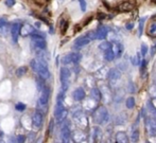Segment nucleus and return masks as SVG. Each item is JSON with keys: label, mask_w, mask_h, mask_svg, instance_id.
<instances>
[{"label": "nucleus", "mask_w": 156, "mask_h": 143, "mask_svg": "<svg viewBox=\"0 0 156 143\" xmlns=\"http://www.w3.org/2000/svg\"><path fill=\"white\" fill-rule=\"evenodd\" d=\"M30 66L39 78H44V80H48L50 78V72L48 69L47 63L44 59H32Z\"/></svg>", "instance_id": "1"}, {"label": "nucleus", "mask_w": 156, "mask_h": 143, "mask_svg": "<svg viewBox=\"0 0 156 143\" xmlns=\"http://www.w3.org/2000/svg\"><path fill=\"white\" fill-rule=\"evenodd\" d=\"M108 111H107L106 107L103 105H99L98 107L94 109L93 111V120L97 124H104L108 121Z\"/></svg>", "instance_id": "2"}, {"label": "nucleus", "mask_w": 156, "mask_h": 143, "mask_svg": "<svg viewBox=\"0 0 156 143\" xmlns=\"http://www.w3.org/2000/svg\"><path fill=\"white\" fill-rule=\"evenodd\" d=\"M146 119V127L148 135L150 137H156V114L147 113Z\"/></svg>", "instance_id": "3"}, {"label": "nucleus", "mask_w": 156, "mask_h": 143, "mask_svg": "<svg viewBox=\"0 0 156 143\" xmlns=\"http://www.w3.org/2000/svg\"><path fill=\"white\" fill-rule=\"evenodd\" d=\"M69 78H70V70L66 67H62L60 70V80L62 83V90L66 91L69 86Z\"/></svg>", "instance_id": "4"}, {"label": "nucleus", "mask_w": 156, "mask_h": 143, "mask_svg": "<svg viewBox=\"0 0 156 143\" xmlns=\"http://www.w3.org/2000/svg\"><path fill=\"white\" fill-rule=\"evenodd\" d=\"M31 40L33 43V46L38 50H45L46 47H47L45 37L39 34H31Z\"/></svg>", "instance_id": "5"}, {"label": "nucleus", "mask_w": 156, "mask_h": 143, "mask_svg": "<svg viewBox=\"0 0 156 143\" xmlns=\"http://www.w3.org/2000/svg\"><path fill=\"white\" fill-rule=\"evenodd\" d=\"M82 58V55L81 53H78V52H71V53L67 54L63 57L62 63L64 65H68V64H79Z\"/></svg>", "instance_id": "6"}, {"label": "nucleus", "mask_w": 156, "mask_h": 143, "mask_svg": "<svg viewBox=\"0 0 156 143\" xmlns=\"http://www.w3.org/2000/svg\"><path fill=\"white\" fill-rule=\"evenodd\" d=\"M73 119L76 121V123L78 124V126L82 129H85L88 126V120H87V117L85 116L84 113L82 111H79V113L73 114Z\"/></svg>", "instance_id": "7"}, {"label": "nucleus", "mask_w": 156, "mask_h": 143, "mask_svg": "<svg viewBox=\"0 0 156 143\" xmlns=\"http://www.w3.org/2000/svg\"><path fill=\"white\" fill-rule=\"evenodd\" d=\"M44 122V114L41 111H35L32 116V124L35 127V129H39Z\"/></svg>", "instance_id": "8"}, {"label": "nucleus", "mask_w": 156, "mask_h": 143, "mask_svg": "<svg viewBox=\"0 0 156 143\" xmlns=\"http://www.w3.org/2000/svg\"><path fill=\"white\" fill-rule=\"evenodd\" d=\"M49 96H50V91L46 87L44 90H41V94L38 98V101H37V105L41 107H46L48 104V101H49Z\"/></svg>", "instance_id": "9"}, {"label": "nucleus", "mask_w": 156, "mask_h": 143, "mask_svg": "<svg viewBox=\"0 0 156 143\" xmlns=\"http://www.w3.org/2000/svg\"><path fill=\"white\" fill-rule=\"evenodd\" d=\"M21 27L23 25L19 23H16L11 27V36H12V39H13V43L14 44H17L18 41V36H19V33L21 31Z\"/></svg>", "instance_id": "10"}, {"label": "nucleus", "mask_w": 156, "mask_h": 143, "mask_svg": "<svg viewBox=\"0 0 156 143\" xmlns=\"http://www.w3.org/2000/svg\"><path fill=\"white\" fill-rule=\"evenodd\" d=\"M90 41H91V39L85 34V35H83V36L78 37V38L74 40V48L80 49V48H83V47H85V46H87Z\"/></svg>", "instance_id": "11"}, {"label": "nucleus", "mask_w": 156, "mask_h": 143, "mask_svg": "<svg viewBox=\"0 0 156 143\" xmlns=\"http://www.w3.org/2000/svg\"><path fill=\"white\" fill-rule=\"evenodd\" d=\"M109 32V29L106 27V26H99L96 30V37L97 39H100V40H103L107 37Z\"/></svg>", "instance_id": "12"}, {"label": "nucleus", "mask_w": 156, "mask_h": 143, "mask_svg": "<svg viewBox=\"0 0 156 143\" xmlns=\"http://www.w3.org/2000/svg\"><path fill=\"white\" fill-rule=\"evenodd\" d=\"M71 138V131L68 124H64L61 129V139L63 142H69Z\"/></svg>", "instance_id": "13"}, {"label": "nucleus", "mask_w": 156, "mask_h": 143, "mask_svg": "<svg viewBox=\"0 0 156 143\" xmlns=\"http://www.w3.org/2000/svg\"><path fill=\"white\" fill-rule=\"evenodd\" d=\"M135 9V4H133L132 2L129 1H123L122 3H120L118 5L117 10L121 13H127V12H131Z\"/></svg>", "instance_id": "14"}, {"label": "nucleus", "mask_w": 156, "mask_h": 143, "mask_svg": "<svg viewBox=\"0 0 156 143\" xmlns=\"http://www.w3.org/2000/svg\"><path fill=\"white\" fill-rule=\"evenodd\" d=\"M107 78H109L111 82H116V81L120 80V78H121V71L119 69H117V68H112V69H109Z\"/></svg>", "instance_id": "15"}, {"label": "nucleus", "mask_w": 156, "mask_h": 143, "mask_svg": "<svg viewBox=\"0 0 156 143\" xmlns=\"http://www.w3.org/2000/svg\"><path fill=\"white\" fill-rule=\"evenodd\" d=\"M72 96H73V99L76 101V102H81V101L84 100L85 96H86V92H85V90L83 89L82 87H79L73 91Z\"/></svg>", "instance_id": "16"}, {"label": "nucleus", "mask_w": 156, "mask_h": 143, "mask_svg": "<svg viewBox=\"0 0 156 143\" xmlns=\"http://www.w3.org/2000/svg\"><path fill=\"white\" fill-rule=\"evenodd\" d=\"M116 138V142L117 143H127L129 141V136L125 131H118L115 136Z\"/></svg>", "instance_id": "17"}, {"label": "nucleus", "mask_w": 156, "mask_h": 143, "mask_svg": "<svg viewBox=\"0 0 156 143\" xmlns=\"http://www.w3.org/2000/svg\"><path fill=\"white\" fill-rule=\"evenodd\" d=\"M131 140L133 142H137L139 140V129L137 127V123L134 124L131 128Z\"/></svg>", "instance_id": "18"}, {"label": "nucleus", "mask_w": 156, "mask_h": 143, "mask_svg": "<svg viewBox=\"0 0 156 143\" xmlns=\"http://www.w3.org/2000/svg\"><path fill=\"white\" fill-rule=\"evenodd\" d=\"M102 92L100 91V89H98V88H93L90 91V98L93 99V100L97 101V102H100L101 100H102Z\"/></svg>", "instance_id": "19"}, {"label": "nucleus", "mask_w": 156, "mask_h": 143, "mask_svg": "<svg viewBox=\"0 0 156 143\" xmlns=\"http://www.w3.org/2000/svg\"><path fill=\"white\" fill-rule=\"evenodd\" d=\"M113 50L115 52L116 58H119L122 55V53H123V46L120 43H115L113 45Z\"/></svg>", "instance_id": "20"}, {"label": "nucleus", "mask_w": 156, "mask_h": 143, "mask_svg": "<svg viewBox=\"0 0 156 143\" xmlns=\"http://www.w3.org/2000/svg\"><path fill=\"white\" fill-rule=\"evenodd\" d=\"M104 58H105V61H112L116 58L115 52H114L113 48L109 49V50H106V51H104Z\"/></svg>", "instance_id": "21"}, {"label": "nucleus", "mask_w": 156, "mask_h": 143, "mask_svg": "<svg viewBox=\"0 0 156 143\" xmlns=\"http://www.w3.org/2000/svg\"><path fill=\"white\" fill-rule=\"evenodd\" d=\"M147 20V17H141V18L138 20V36H141L142 33H144V23Z\"/></svg>", "instance_id": "22"}, {"label": "nucleus", "mask_w": 156, "mask_h": 143, "mask_svg": "<svg viewBox=\"0 0 156 143\" xmlns=\"http://www.w3.org/2000/svg\"><path fill=\"white\" fill-rule=\"evenodd\" d=\"M136 105V101L134 96H129V98L125 100V106L127 109H133Z\"/></svg>", "instance_id": "23"}, {"label": "nucleus", "mask_w": 156, "mask_h": 143, "mask_svg": "<svg viewBox=\"0 0 156 143\" xmlns=\"http://www.w3.org/2000/svg\"><path fill=\"white\" fill-rule=\"evenodd\" d=\"M113 48V44H111V41L104 40L99 45V49L102 50V51H106V50H109Z\"/></svg>", "instance_id": "24"}, {"label": "nucleus", "mask_w": 156, "mask_h": 143, "mask_svg": "<svg viewBox=\"0 0 156 143\" xmlns=\"http://www.w3.org/2000/svg\"><path fill=\"white\" fill-rule=\"evenodd\" d=\"M148 34L152 37H156V20L150 23L148 28Z\"/></svg>", "instance_id": "25"}, {"label": "nucleus", "mask_w": 156, "mask_h": 143, "mask_svg": "<svg viewBox=\"0 0 156 143\" xmlns=\"http://www.w3.org/2000/svg\"><path fill=\"white\" fill-rule=\"evenodd\" d=\"M147 113L156 114V107L152 103V101H148L147 102Z\"/></svg>", "instance_id": "26"}, {"label": "nucleus", "mask_w": 156, "mask_h": 143, "mask_svg": "<svg viewBox=\"0 0 156 143\" xmlns=\"http://www.w3.org/2000/svg\"><path fill=\"white\" fill-rule=\"evenodd\" d=\"M32 31H33V28L31 26H23V27H21V34H23V36L31 35Z\"/></svg>", "instance_id": "27"}, {"label": "nucleus", "mask_w": 156, "mask_h": 143, "mask_svg": "<svg viewBox=\"0 0 156 143\" xmlns=\"http://www.w3.org/2000/svg\"><path fill=\"white\" fill-rule=\"evenodd\" d=\"M27 71H28V68L23 66V67H19L18 69H17L16 74H17V76H18V78H23V76L27 73Z\"/></svg>", "instance_id": "28"}, {"label": "nucleus", "mask_w": 156, "mask_h": 143, "mask_svg": "<svg viewBox=\"0 0 156 143\" xmlns=\"http://www.w3.org/2000/svg\"><path fill=\"white\" fill-rule=\"evenodd\" d=\"M68 26H69V23L68 21H66V20H63L61 21V33L64 35L66 33V31L68 30Z\"/></svg>", "instance_id": "29"}, {"label": "nucleus", "mask_w": 156, "mask_h": 143, "mask_svg": "<svg viewBox=\"0 0 156 143\" xmlns=\"http://www.w3.org/2000/svg\"><path fill=\"white\" fill-rule=\"evenodd\" d=\"M149 94L153 100H156V85H152L149 88Z\"/></svg>", "instance_id": "30"}, {"label": "nucleus", "mask_w": 156, "mask_h": 143, "mask_svg": "<svg viewBox=\"0 0 156 143\" xmlns=\"http://www.w3.org/2000/svg\"><path fill=\"white\" fill-rule=\"evenodd\" d=\"M26 107H27V106H26V105L23 104V103H20V102L17 103V104L15 105V109H16L17 111H20V113H21V111L25 110Z\"/></svg>", "instance_id": "31"}, {"label": "nucleus", "mask_w": 156, "mask_h": 143, "mask_svg": "<svg viewBox=\"0 0 156 143\" xmlns=\"http://www.w3.org/2000/svg\"><path fill=\"white\" fill-rule=\"evenodd\" d=\"M79 3H80V6H81V10L82 12H85L86 11V8H87V3L85 0H79Z\"/></svg>", "instance_id": "32"}, {"label": "nucleus", "mask_w": 156, "mask_h": 143, "mask_svg": "<svg viewBox=\"0 0 156 143\" xmlns=\"http://www.w3.org/2000/svg\"><path fill=\"white\" fill-rule=\"evenodd\" d=\"M147 53H148V46L146 44H141V55L146 56Z\"/></svg>", "instance_id": "33"}, {"label": "nucleus", "mask_w": 156, "mask_h": 143, "mask_svg": "<svg viewBox=\"0 0 156 143\" xmlns=\"http://www.w3.org/2000/svg\"><path fill=\"white\" fill-rule=\"evenodd\" d=\"M86 35L89 37V38L91 39V40H94V39H97V37H96V31H89L88 33H86Z\"/></svg>", "instance_id": "34"}, {"label": "nucleus", "mask_w": 156, "mask_h": 143, "mask_svg": "<svg viewBox=\"0 0 156 143\" xmlns=\"http://www.w3.org/2000/svg\"><path fill=\"white\" fill-rule=\"evenodd\" d=\"M106 18V14H104V13L102 12H98L97 13V19H99V20H103V19Z\"/></svg>", "instance_id": "35"}, {"label": "nucleus", "mask_w": 156, "mask_h": 143, "mask_svg": "<svg viewBox=\"0 0 156 143\" xmlns=\"http://www.w3.org/2000/svg\"><path fill=\"white\" fill-rule=\"evenodd\" d=\"M5 5L8 6V8H12L13 5H15V3H16V1L15 0H5Z\"/></svg>", "instance_id": "36"}, {"label": "nucleus", "mask_w": 156, "mask_h": 143, "mask_svg": "<svg viewBox=\"0 0 156 143\" xmlns=\"http://www.w3.org/2000/svg\"><path fill=\"white\" fill-rule=\"evenodd\" d=\"M16 141L19 143H23L26 141V136L25 135H18L16 137Z\"/></svg>", "instance_id": "37"}, {"label": "nucleus", "mask_w": 156, "mask_h": 143, "mask_svg": "<svg viewBox=\"0 0 156 143\" xmlns=\"http://www.w3.org/2000/svg\"><path fill=\"white\" fill-rule=\"evenodd\" d=\"M129 92H134L135 91V86H134V83L133 82H129V87H127Z\"/></svg>", "instance_id": "38"}, {"label": "nucleus", "mask_w": 156, "mask_h": 143, "mask_svg": "<svg viewBox=\"0 0 156 143\" xmlns=\"http://www.w3.org/2000/svg\"><path fill=\"white\" fill-rule=\"evenodd\" d=\"M6 23H8L6 19H5V18H3V17H1V18H0V28H1V27H4V26H6Z\"/></svg>", "instance_id": "39"}, {"label": "nucleus", "mask_w": 156, "mask_h": 143, "mask_svg": "<svg viewBox=\"0 0 156 143\" xmlns=\"http://www.w3.org/2000/svg\"><path fill=\"white\" fill-rule=\"evenodd\" d=\"M133 28H134V23H126V30H133Z\"/></svg>", "instance_id": "40"}, {"label": "nucleus", "mask_w": 156, "mask_h": 143, "mask_svg": "<svg viewBox=\"0 0 156 143\" xmlns=\"http://www.w3.org/2000/svg\"><path fill=\"white\" fill-rule=\"evenodd\" d=\"M93 20V17H88V19H86V20L84 21V23H83V26H86V25H88L90 21Z\"/></svg>", "instance_id": "41"}, {"label": "nucleus", "mask_w": 156, "mask_h": 143, "mask_svg": "<svg viewBox=\"0 0 156 143\" xmlns=\"http://www.w3.org/2000/svg\"><path fill=\"white\" fill-rule=\"evenodd\" d=\"M52 131H53V120H51V122H50V128H49V134L52 133Z\"/></svg>", "instance_id": "42"}, {"label": "nucleus", "mask_w": 156, "mask_h": 143, "mask_svg": "<svg viewBox=\"0 0 156 143\" xmlns=\"http://www.w3.org/2000/svg\"><path fill=\"white\" fill-rule=\"evenodd\" d=\"M81 29H82V27H81L80 25H76V28H74V33H76V32H79V31H81Z\"/></svg>", "instance_id": "43"}, {"label": "nucleus", "mask_w": 156, "mask_h": 143, "mask_svg": "<svg viewBox=\"0 0 156 143\" xmlns=\"http://www.w3.org/2000/svg\"><path fill=\"white\" fill-rule=\"evenodd\" d=\"M103 4H104V5H105V6H106V8H107V9H108V10H111V6H109V5H108V3H107V2H106V1H105V0H103Z\"/></svg>", "instance_id": "44"}, {"label": "nucleus", "mask_w": 156, "mask_h": 143, "mask_svg": "<svg viewBox=\"0 0 156 143\" xmlns=\"http://www.w3.org/2000/svg\"><path fill=\"white\" fill-rule=\"evenodd\" d=\"M73 1H74V0H73Z\"/></svg>", "instance_id": "45"}]
</instances>
